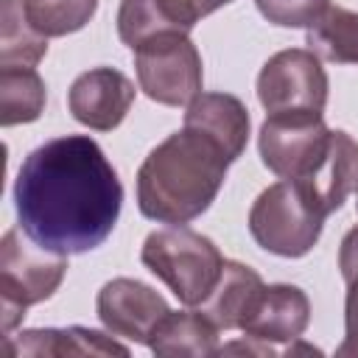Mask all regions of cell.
Instances as JSON below:
<instances>
[{"label":"cell","instance_id":"1","mask_svg":"<svg viewBox=\"0 0 358 358\" xmlns=\"http://www.w3.org/2000/svg\"><path fill=\"white\" fill-rule=\"evenodd\" d=\"M20 229L48 252L84 255L115 229L123 185L103 148L87 134H64L36 145L14 179Z\"/></svg>","mask_w":358,"mask_h":358},{"label":"cell","instance_id":"2","mask_svg":"<svg viewBox=\"0 0 358 358\" xmlns=\"http://www.w3.org/2000/svg\"><path fill=\"white\" fill-rule=\"evenodd\" d=\"M229 157L193 126H182L148 151L137 168V207L157 224H190L215 201Z\"/></svg>","mask_w":358,"mask_h":358},{"label":"cell","instance_id":"3","mask_svg":"<svg viewBox=\"0 0 358 358\" xmlns=\"http://www.w3.org/2000/svg\"><path fill=\"white\" fill-rule=\"evenodd\" d=\"M140 260L187 308H199L210 296L224 268L218 246L207 235L182 224L154 229L143 241Z\"/></svg>","mask_w":358,"mask_h":358},{"label":"cell","instance_id":"4","mask_svg":"<svg viewBox=\"0 0 358 358\" xmlns=\"http://www.w3.org/2000/svg\"><path fill=\"white\" fill-rule=\"evenodd\" d=\"M327 213L294 179L268 185L249 210L255 243L277 257H305L322 238Z\"/></svg>","mask_w":358,"mask_h":358},{"label":"cell","instance_id":"5","mask_svg":"<svg viewBox=\"0 0 358 358\" xmlns=\"http://www.w3.org/2000/svg\"><path fill=\"white\" fill-rule=\"evenodd\" d=\"M67 274L64 255L48 252L20 229H8L0 241V313L3 333L25 319V310L50 299Z\"/></svg>","mask_w":358,"mask_h":358},{"label":"cell","instance_id":"6","mask_svg":"<svg viewBox=\"0 0 358 358\" xmlns=\"http://www.w3.org/2000/svg\"><path fill=\"white\" fill-rule=\"evenodd\" d=\"M140 90L162 106H187L201 95V53L187 34H159L134 48Z\"/></svg>","mask_w":358,"mask_h":358},{"label":"cell","instance_id":"7","mask_svg":"<svg viewBox=\"0 0 358 358\" xmlns=\"http://www.w3.org/2000/svg\"><path fill=\"white\" fill-rule=\"evenodd\" d=\"M330 134L322 112L266 115L257 131L263 165L280 179H308L330 148Z\"/></svg>","mask_w":358,"mask_h":358},{"label":"cell","instance_id":"8","mask_svg":"<svg viewBox=\"0 0 358 358\" xmlns=\"http://www.w3.org/2000/svg\"><path fill=\"white\" fill-rule=\"evenodd\" d=\"M330 81L322 59L305 48L274 53L257 73V101L266 115L324 112Z\"/></svg>","mask_w":358,"mask_h":358},{"label":"cell","instance_id":"9","mask_svg":"<svg viewBox=\"0 0 358 358\" xmlns=\"http://www.w3.org/2000/svg\"><path fill=\"white\" fill-rule=\"evenodd\" d=\"M95 310L101 324L112 336L148 347L157 324L168 316L171 308H168V299L151 285L131 277H115L101 285Z\"/></svg>","mask_w":358,"mask_h":358},{"label":"cell","instance_id":"10","mask_svg":"<svg viewBox=\"0 0 358 358\" xmlns=\"http://www.w3.org/2000/svg\"><path fill=\"white\" fill-rule=\"evenodd\" d=\"M134 84L115 67H92L81 73L67 90V109L70 115L92 129V131H112L117 129L131 103H134Z\"/></svg>","mask_w":358,"mask_h":358},{"label":"cell","instance_id":"11","mask_svg":"<svg viewBox=\"0 0 358 358\" xmlns=\"http://www.w3.org/2000/svg\"><path fill=\"white\" fill-rule=\"evenodd\" d=\"M310 324V299L299 285L271 282L263 285L252 310L246 313L241 330L249 338L280 344V341H299V336Z\"/></svg>","mask_w":358,"mask_h":358},{"label":"cell","instance_id":"12","mask_svg":"<svg viewBox=\"0 0 358 358\" xmlns=\"http://www.w3.org/2000/svg\"><path fill=\"white\" fill-rule=\"evenodd\" d=\"M6 352L8 355H36V358H67V355H129V347L117 344L112 336L92 330V327H36V330H22L20 336H6Z\"/></svg>","mask_w":358,"mask_h":358},{"label":"cell","instance_id":"13","mask_svg":"<svg viewBox=\"0 0 358 358\" xmlns=\"http://www.w3.org/2000/svg\"><path fill=\"white\" fill-rule=\"evenodd\" d=\"M185 126H193L213 137L224 148L229 162H235L246 151L252 117L241 98L229 92H201L187 103Z\"/></svg>","mask_w":358,"mask_h":358},{"label":"cell","instance_id":"14","mask_svg":"<svg viewBox=\"0 0 358 358\" xmlns=\"http://www.w3.org/2000/svg\"><path fill=\"white\" fill-rule=\"evenodd\" d=\"M299 182L330 215L336 213L347 196L358 187V143L347 131H333L330 134V148L322 159V165L308 176V179H294Z\"/></svg>","mask_w":358,"mask_h":358},{"label":"cell","instance_id":"15","mask_svg":"<svg viewBox=\"0 0 358 358\" xmlns=\"http://www.w3.org/2000/svg\"><path fill=\"white\" fill-rule=\"evenodd\" d=\"M196 22L182 0H120L117 8V36L131 50L159 34H190Z\"/></svg>","mask_w":358,"mask_h":358},{"label":"cell","instance_id":"16","mask_svg":"<svg viewBox=\"0 0 358 358\" xmlns=\"http://www.w3.org/2000/svg\"><path fill=\"white\" fill-rule=\"evenodd\" d=\"M266 282L255 268L238 260H224L221 277L210 296L199 305V310L218 327V330H241L246 313L252 310L260 288Z\"/></svg>","mask_w":358,"mask_h":358},{"label":"cell","instance_id":"17","mask_svg":"<svg viewBox=\"0 0 358 358\" xmlns=\"http://www.w3.org/2000/svg\"><path fill=\"white\" fill-rule=\"evenodd\" d=\"M148 350L162 358L218 355V327L201 310H168V316L157 324Z\"/></svg>","mask_w":358,"mask_h":358},{"label":"cell","instance_id":"18","mask_svg":"<svg viewBox=\"0 0 358 358\" xmlns=\"http://www.w3.org/2000/svg\"><path fill=\"white\" fill-rule=\"evenodd\" d=\"M305 45L324 62L358 64V11L327 6V11L308 28Z\"/></svg>","mask_w":358,"mask_h":358},{"label":"cell","instance_id":"19","mask_svg":"<svg viewBox=\"0 0 358 358\" xmlns=\"http://www.w3.org/2000/svg\"><path fill=\"white\" fill-rule=\"evenodd\" d=\"M45 81L36 67H0V123L3 129L34 123L45 112Z\"/></svg>","mask_w":358,"mask_h":358},{"label":"cell","instance_id":"20","mask_svg":"<svg viewBox=\"0 0 358 358\" xmlns=\"http://www.w3.org/2000/svg\"><path fill=\"white\" fill-rule=\"evenodd\" d=\"M48 53L42 36L25 17L22 0L0 3V67H36Z\"/></svg>","mask_w":358,"mask_h":358},{"label":"cell","instance_id":"21","mask_svg":"<svg viewBox=\"0 0 358 358\" xmlns=\"http://www.w3.org/2000/svg\"><path fill=\"white\" fill-rule=\"evenodd\" d=\"M25 17L42 36H67L81 31L98 11V0H22Z\"/></svg>","mask_w":358,"mask_h":358},{"label":"cell","instance_id":"22","mask_svg":"<svg viewBox=\"0 0 358 358\" xmlns=\"http://www.w3.org/2000/svg\"><path fill=\"white\" fill-rule=\"evenodd\" d=\"M257 11L280 28H310L330 6V0H255Z\"/></svg>","mask_w":358,"mask_h":358},{"label":"cell","instance_id":"23","mask_svg":"<svg viewBox=\"0 0 358 358\" xmlns=\"http://www.w3.org/2000/svg\"><path fill=\"white\" fill-rule=\"evenodd\" d=\"M338 358H358V280L347 282V299H344V341L336 347Z\"/></svg>","mask_w":358,"mask_h":358},{"label":"cell","instance_id":"24","mask_svg":"<svg viewBox=\"0 0 358 358\" xmlns=\"http://www.w3.org/2000/svg\"><path fill=\"white\" fill-rule=\"evenodd\" d=\"M338 268H341L344 282L358 280V227H352L341 238V246H338Z\"/></svg>","mask_w":358,"mask_h":358},{"label":"cell","instance_id":"25","mask_svg":"<svg viewBox=\"0 0 358 358\" xmlns=\"http://www.w3.org/2000/svg\"><path fill=\"white\" fill-rule=\"evenodd\" d=\"M182 3L187 6V11H190L196 20H201V17L213 14V11H218L221 6H229L232 0H182Z\"/></svg>","mask_w":358,"mask_h":358},{"label":"cell","instance_id":"26","mask_svg":"<svg viewBox=\"0 0 358 358\" xmlns=\"http://www.w3.org/2000/svg\"><path fill=\"white\" fill-rule=\"evenodd\" d=\"M355 207H358V201H355Z\"/></svg>","mask_w":358,"mask_h":358}]
</instances>
